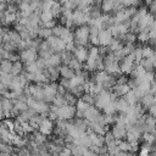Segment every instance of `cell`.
<instances>
[{
    "mask_svg": "<svg viewBox=\"0 0 156 156\" xmlns=\"http://www.w3.org/2000/svg\"><path fill=\"white\" fill-rule=\"evenodd\" d=\"M76 115V106L73 105H63L57 107V119L69 121Z\"/></svg>",
    "mask_w": 156,
    "mask_h": 156,
    "instance_id": "6da1fadb",
    "label": "cell"
},
{
    "mask_svg": "<svg viewBox=\"0 0 156 156\" xmlns=\"http://www.w3.org/2000/svg\"><path fill=\"white\" fill-rule=\"evenodd\" d=\"M20 61L22 63H30V62H34L38 57V50L37 49H33V48H28V49H24V50H21L20 51Z\"/></svg>",
    "mask_w": 156,
    "mask_h": 156,
    "instance_id": "7a4b0ae2",
    "label": "cell"
},
{
    "mask_svg": "<svg viewBox=\"0 0 156 156\" xmlns=\"http://www.w3.org/2000/svg\"><path fill=\"white\" fill-rule=\"evenodd\" d=\"M38 130H39L41 134H44V135H50V134H52V130H54V121L49 119L48 117H44L43 121H41V123L39 124Z\"/></svg>",
    "mask_w": 156,
    "mask_h": 156,
    "instance_id": "3957f363",
    "label": "cell"
},
{
    "mask_svg": "<svg viewBox=\"0 0 156 156\" xmlns=\"http://www.w3.org/2000/svg\"><path fill=\"white\" fill-rule=\"evenodd\" d=\"M99 115H100V110H99L98 107L90 105V106L83 112V118H84L85 121H88V123H89V122L96 121L98 117H99Z\"/></svg>",
    "mask_w": 156,
    "mask_h": 156,
    "instance_id": "277c9868",
    "label": "cell"
},
{
    "mask_svg": "<svg viewBox=\"0 0 156 156\" xmlns=\"http://www.w3.org/2000/svg\"><path fill=\"white\" fill-rule=\"evenodd\" d=\"M72 54L82 63H84L87 61V58H88V49H87V46H74Z\"/></svg>",
    "mask_w": 156,
    "mask_h": 156,
    "instance_id": "5b68a950",
    "label": "cell"
},
{
    "mask_svg": "<svg viewBox=\"0 0 156 156\" xmlns=\"http://www.w3.org/2000/svg\"><path fill=\"white\" fill-rule=\"evenodd\" d=\"M110 132L112 133V135H113V138L116 140H122V139H124L126 132H127L126 130V124H117V123H115Z\"/></svg>",
    "mask_w": 156,
    "mask_h": 156,
    "instance_id": "8992f818",
    "label": "cell"
},
{
    "mask_svg": "<svg viewBox=\"0 0 156 156\" xmlns=\"http://www.w3.org/2000/svg\"><path fill=\"white\" fill-rule=\"evenodd\" d=\"M98 38H99V45L101 46H108L111 39H112V35L110 33V29H100L99 30V34H98Z\"/></svg>",
    "mask_w": 156,
    "mask_h": 156,
    "instance_id": "52a82bcc",
    "label": "cell"
},
{
    "mask_svg": "<svg viewBox=\"0 0 156 156\" xmlns=\"http://www.w3.org/2000/svg\"><path fill=\"white\" fill-rule=\"evenodd\" d=\"M61 65V56L57 52H52L48 58H45V66H52V67H57Z\"/></svg>",
    "mask_w": 156,
    "mask_h": 156,
    "instance_id": "ba28073f",
    "label": "cell"
},
{
    "mask_svg": "<svg viewBox=\"0 0 156 156\" xmlns=\"http://www.w3.org/2000/svg\"><path fill=\"white\" fill-rule=\"evenodd\" d=\"M139 104L143 106V108H144V110H145V108H147L150 105L155 104V95H152V94H150V93H147V94L143 95V96L139 99Z\"/></svg>",
    "mask_w": 156,
    "mask_h": 156,
    "instance_id": "9c48e42d",
    "label": "cell"
},
{
    "mask_svg": "<svg viewBox=\"0 0 156 156\" xmlns=\"http://www.w3.org/2000/svg\"><path fill=\"white\" fill-rule=\"evenodd\" d=\"M1 106H2V112H4V117L10 118V112L13 107V104L10 99L6 98H1Z\"/></svg>",
    "mask_w": 156,
    "mask_h": 156,
    "instance_id": "30bf717a",
    "label": "cell"
},
{
    "mask_svg": "<svg viewBox=\"0 0 156 156\" xmlns=\"http://www.w3.org/2000/svg\"><path fill=\"white\" fill-rule=\"evenodd\" d=\"M58 72H60V76H61L62 78H65V79H71V78L76 74L74 71H73L72 68H69L67 65L60 66V67H58Z\"/></svg>",
    "mask_w": 156,
    "mask_h": 156,
    "instance_id": "8fae6325",
    "label": "cell"
},
{
    "mask_svg": "<svg viewBox=\"0 0 156 156\" xmlns=\"http://www.w3.org/2000/svg\"><path fill=\"white\" fill-rule=\"evenodd\" d=\"M113 104H115L116 111H118V112H123V113H126L127 110H128V107H129V105L127 104V101H126L122 96H121L119 99L117 98V99L113 101Z\"/></svg>",
    "mask_w": 156,
    "mask_h": 156,
    "instance_id": "7c38bea8",
    "label": "cell"
},
{
    "mask_svg": "<svg viewBox=\"0 0 156 156\" xmlns=\"http://www.w3.org/2000/svg\"><path fill=\"white\" fill-rule=\"evenodd\" d=\"M113 5H115V0H102L101 5H100V10L102 13H111L113 10Z\"/></svg>",
    "mask_w": 156,
    "mask_h": 156,
    "instance_id": "4fadbf2b",
    "label": "cell"
},
{
    "mask_svg": "<svg viewBox=\"0 0 156 156\" xmlns=\"http://www.w3.org/2000/svg\"><path fill=\"white\" fill-rule=\"evenodd\" d=\"M43 118H44V117H43L40 113H35L34 116H32V117L29 118L28 123L30 124V127H32L34 130H38V128H39V124L41 123Z\"/></svg>",
    "mask_w": 156,
    "mask_h": 156,
    "instance_id": "5bb4252c",
    "label": "cell"
},
{
    "mask_svg": "<svg viewBox=\"0 0 156 156\" xmlns=\"http://www.w3.org/2000/svg\"><path fill=\"white\" fill-rule=\"evenodd\" d=\"M22 71H23V63H22L20 60L12 62L11 71H10V73H11L12 76H18L20 73H22Z\"/></svg>",
    "mask_w": 156,
    "mask_h": 156,
    "instance_id": "9a60e30c",
    "label": "cell"
},
{
    "mask_svg": "<svg viewBox=\"0 0 156 156\" xmlns=\"http://www.w3.org/2000/svg\"><path fill=\"white\" fill-rule=\"evenodd\" d=\"M139 65H140L146 72H152L154 66H155V62L151 61L150 58H141L140 62H139Z\"/></svg>",
    "mask_w": 156,
    "mask_h": 156,
    "instance_id": "2e32d148",
    "label": "cell"
},
{
    "mask_svg": "<svg viewBox=\"0 0 156 156\" xmlns=\"http://www.w3.org/2000/svg\"><path fill=\"white\" fill-rule=\"evenodd\" d=\"M122 98L127 101V104H128V105H134V104H136V102L139 101V99L135 96V94H134V91H133V90H129V91H128L126 95H123Z\"/></svg>",
    "mask_w": 156,
    "mask_h": 156,
    "instance_id": "e0dca14e",
    "label": "cell"
},
{
    "mask_svg": "<svg viewBox=\"0 0 156 156\" xmlns=\"http://www.w3.org/2000/svg\"><path fill=\"white\" fill-rule=\"evenodd\" d=\"M50 11H51L54 18H57V17L61 15V12H62V5H61L58 1H54V4H52V6H51Z\"/></svg>",
    "mask_w": 156,
    "mask_h": 156,
    "instance_id": "ac0fdd59",
    "label": "cell"
},
{
    "mask_svg": "<svg viewBox=\"0 0 156 156\" xmlns=\"http://www.w3.org/2000/svg\"><path fill=\"white\" fill-rule=\"evenodd\" d=\"M141 55H143V58H149L152 55H155V51L150 45L145 44V45L141 46Z\"/></svg>",
    "mask_w": 156,
    "mask_h": 156,
    "instance_id": "d6986e66",
    "label": "cell"
},
{
    "mask_svg": "<svg viewBox=\"0 0 156 156\" xmlns=\"http://www.w3.org/2000/svg\"><path fill=\"white\" fill-rule=\"evenodd\" d=\"M69 68H72L74 72H77V71H80L82 68H83V63L82 62H79L76 57H73V58H71V61L68 62V65H67Z\"/></svg>",
    "mask_w": 156,
    "mask_h": 156,
    "instance_id": "ffe728a7",
    "label": "cell"
},
{
    "mask_svg": "<svg viewBox=\"0 0 156 156\" xmlns=\"http://www.w3.org/2000/svg\"><path fill=\"white\" fill-rule=\"evenodd\" d=\"M12 78H13V76L11 73H2L1 72V74H0V83H2L7 88L10 85V83L12 82Z\"/></svg>",
    "mask_w": 156,
    "mask_h": 156,
    "instance_id": "44dd1931",
    "label": "cell"
},
{
    "mask_svg": "<svg viewBox=\"0 0 156 156\" xmlns=\"http://www.w3.org/2000/svg\"><path fill=\"white\" fill-rule=\"evenodd\" d=\"M11 66H12V62L11 61H9V60H1L0 61V72H2V73H10Z\"/></svg>",
    "mask_w": 156,
    "mask_h": 156,
    "instance_id": "7402d4cb",
    "label": "cell"
},
{
    "mask_svg": "<svg viewBox=\"0 0 156 156\" xmlns=\"http://www.w3.org/2000/svg\"><path fill=\"white\" fill-rule=\"evenodd\" d=\"M63 98H65V102H66V105H76V102H77V98L72 94V93H69V91H66L65 94H63Z\"/></svg>",
    "mask_w": 156,
    "mask_h": 156,
    "instance_id": "603a6c76",
    "label": "cell"
},
{
    "mask_svg": "<svg viewBox=\"0 0 156 156\" xmlns=\"http://www.w3.org/2000/svg\"><path fill=\"white\" fill-rule=\"evenodd\" d=\"M39 20H40V22L44 23V22H48V21H50V20H54V16H52V13H51L50 10H45V11H41V12H40Z\"/></svg>",
    "mask_w": 156,
    "mask_h": 156,
    "instance_id": "cb8c5ba5",
    "label": "cell"
},
{
    "mask_svg": "<svg viewBox=\"0 0 156 156\" xmlns=\"http://www.w3.org/2000/svg\"><path fill=\"white\" fill-rule=\"evenodd\" d=\"M7 35H9L10 41L15 43L16 45H18V44H20V41L22 40V39H21V37H20V34H18L16 30H9V32H7Z\"/></svg>",
    "mask_w": 156,
    "mask_h": 156,
    "instance_id": "d4e9b609",
    "label": "cell"
},
{
    "mask_svg": "<svg viewBox=\"0 0 156 156\" xmlns=\"http://www.w3.org/2000/svg\"><path fill=\"white\" fill-rule=\"evenodd\" d=\"M52 105L54 106H56V107H60V106H63V105H66V102H65V98H63V95H61V94H55V98L52 99Z\"/></svg>",
    "mask_w": 156,
    "mask_h": 156,
    "instance_id": "484cf974",
    "label": "cell"
},
{
    "mask_svg": "<svg viewBox=\"0 0 156 156\" xmlns=\"http://www.w3.org/2000/svg\"><path fill=\"white\" fill-rule=\"evenodd\" d=\"M136 41V34L128 30L126 34H123V44L124 43H135Z\"/></svg>",
    "mask_w": 156,
    "mask_h": 156,
    "instance_id": "4316f807",
    "label": "cell"
},
{
    "mask_svg": "<svg viewBox=\"0 0 156 156\" xmlns=\"http://www.w3.org/2000/svg\"><path fill=\"white\" fill-rule=\"evenodd\" d=\"M51 35V28H45V27H41V28H39V30H38V38H40V39H46L48 37H50Z\"/></svg>",
    "mask_w": 156,
    "mask_h": 156,
    "instance_id": "83f0119b",
    "label": "cell"
},
{
    "mask_svg": "<svg viewBox=\"0 0 156 156\" xmlns=\"http://www.w3.org/2000/svg\"><path fill=\"white\" fill-rule=\"evenodd\" d=\"M80 100H83V101L87 102L88 105H94L95 95H93V94H90V93H84V94L80 96Z\"/></svg>",
    "mask_w": 156,
    "mask_h": 156,
    "instance_id": "f1b7e54d",
    "label": "cell"
},
{
    "mask_svg": "<svg viewBox=\"0 0 156 156\" xmlns=\"http://www.w3.org/2000/svg\"><path fill=\"white\" fill-rule=\"evenodd\" d=\"M140 138H143V140L145 143H147V144H154L155 134L154 133H150V132H144V133H141V136Z\"/></svg>",
    "mask_w": 156,
    "mask_h": 156,
    "instance_id": "f546056e",
    "label": "cell"
},
{
    "mask_svg": "<svg viewBox=\"0 0 156 156\" xmlns=\"http://www.w3.org/2000/svg\"><path fill=\"white\" fill-rule=\"evenodd\" d=\"M136 40H138L140 44H147V40H149V35H147V32H144V30H140V32H138V35H136Z\"/></svg>",
    "mask_w": 156,
    "mask_h": 156,
    "instance_id": "4dcf8cb0",
    "label": "cell"
},
{
    "mask_svg": "<svg viewBox=\"0 0 156 156\" xmlns=\"http://www.w3.org/2000/svg\"><path fill=\"white\" fill-rule=\"evenodd\" d=\"M69 93H72L76 98H80L83 94H84V89H83V85H77V87H73L68 90Z\"/></svg>",
    "mask_w": 156,
    "mask_h": 156,
    "instance_id": "1f68e13d",
    "label": "cell"
},
{
    "mask_svg": "<svg viewBox=\"0 0 156 156\" xmlns=\"http://www.w3.org/2000/svg\"><path fill=\"white\" fill-rule=\"evenodd\" d=\"M102 111H104V113H106V115H113L115 112H117L113 101H110L107 105H105L104 108H102Z\"/></svg>",
    "mask_w": 156,
    "mask_h": 156,
    "instance_id": "d6a6232c",
    "label": "cell"
},
{
    "mask_svg": "<svg viewBox=\"0 0 156 156\" xmlns=\"http://www.w3.org/2000/svg\"><path fill=\"white\" fill-rule=\"evenodd\" d=\"M63 28H65V26L56 24V26H54V27L51 28V34H52V35H55V37H57V38H60V35L62 34Z\"/></svg>",
    "mask_w": 156,
    "mask_h": 156,
    "instance_id": "836d02e7",
    "label": "cell"
},
{
    "mask_svg": "<svg viewBox=\"0 0 156 156\" xmlns=\"http://www.w3.org/2000/svg\"><path fill=\"white\" fill-rule=\"evenodd\" d=\"M74 106H76V110H77V111H82V112H84V111H85L90 105H88L87 102H84L83 100H80V99H79V100H77V102H76V105H74Z\"/></svg>",
    "mask_w": 156,
    "mask_h": 156,
    "instance_id": "e575fe53",
    "label": "cell"
},
{
    "mask_svg": "<svg viewBox=\"0 0 156 156\" xmlns=\"http://www.w3.org/2000/svg\"><path fill=\"white\" fill-rule=\"evenodd\" d=\"M115 141V138H113V135H112V133L111 132H105V134H104V143L107 145V144H110V143H113Z\"/></svg>",
    "mask_w": 156,
    "mask_h": 156,
    "instance_id": "d590c367",
    "label": "cell"
},
{
    "mask_svg": "<svg viewBox=\"0 0 156 156\" xmlns=\"http://www.w3.org/2000/svg\"><path fill=\"white\" fill-rule=\"evenodd\" d=\"M128 143H129V146H130V152L135 154L139 150V141L138 140H133V141H128Z\"/></svg>",
    "mask_w": 156,
    "mask_h": 156,
    "instance_id": "8d00e7d4",
    "label": "cell"
},
{
    "mask_svg": "<svg viewBox=\"0 0 156 156\" xmlns=\"http://www.w3.org/2000/svg\"><path fill=\"white\" fill-rule=\"evenodd\" d=\"M6 11H9V12H18V5H16L15 2H9L7 5H6Z\"/></svg>",
    "mask_w": 156,
    "mask_h": 156,
    "instance_id": "74e56055",
    "label": "cell"
},
{
    "mask_svg": "<svg viewBox=\"0 0 156 156\" xmlns=\"http://www.w3.org/2000/svg\"><path fill=\"white\" fill-rule=\"evenodd\" d=\"M60 85H62L67 91L69 90V88H71V85H69V79H65V78H62L61 80H60V83H58Z\"/></svg>",
    "mask_w": 156,
    "mask_h": 156,
    "instance_id": "f35d334b",
    "label": "cell"
},
{
    "mask_svg": "<svg viewBox=\"0 0 156 156\" xmlns=\"http://www.w3.org/2000/svg\"><path fill=\"white\" fill-rule=\"evenodd\" d=\"M146 110H147V115H150V116L155 117V113H156V105H155V104L150 105V106H149Z\"/></svg>",
    "mask_w": 156,
    "mask_h": 156,
    "instance_id": "ab89813d",
    "label": "cell"
},
{
    "mask_svg": "<svg viewBox=\"0 0 156 156\" xmlns=\"http://www.w3.org/2000/svg\"><path fill=\"white\" fill-rule=\"evenodd\" d=\"M54 26H56V20H55V18L43 23V27H45V28H52Z\"/></svg>",
    "mask_w": 156,
    "mask_h": 156,
    "instance_id": "60d3db41",
    "label": "cell"
},
{
    "mask_svg": "<svg viewBox=\"0 0 156 156\" xmlns=\"http://www.w3.org/2000/svg\"><path fill=\"white\" fill-rule=\"evenodd\" d=\"M6 10V2H0V13H2Z\"/></svg>",
    "mask_w": 156,
    "mask_h": 156,
    "instance_id": "b9f144b4",
    "label": "cell"
},
{
    "mask_svg": "<svg viewBox=\"0 0 156 156\" xmlns=\"http://www.w3.org/2000/svg\"><path fill=\"white\" fill-rule=\"evenodd\" d=\"M0 156H11V154H9V152H0Z\"/></svg>",
    "mask_w": 156,
    "mask_h": 156,
    "instance_id": "7bdbcfd3",
    "label": "cell"
},
{
    "mask_svg": "<svg viewBox=\"0 0 156 156\" xmlns=\"http://www.w3.org/2000/svg\"><path fill=\"white\" fill-rule=\"evenodd\" d=\"M144 1H145V4H146V6H147V5H149V4H150V2L152 1V0H144Z\"/></svg>",
    "mask_w": 156,
    "mask_h": 156,
    "instance_id": "ee69618b",
    "label": "cell"
},
{
    "mask_svg": "<svg viewBox=\"0 0 156 156\" xmlns=\"http://www.w3.org/2000/svg\"><path fill=\"white\" fill-rule=\"evenodd\" d=\"M130 156H138V155H135V154H132V155H130Z\"/></svg>",
    "mask_w": 156,
    "mask_h": 156,
    "instance_id": "f6af8a7d",
    "label": "cell"
},
{
    "mask_svg": "<svg viewBox=\"0 0 156 156\" xmlns=\"http://www.w3.org/2000/svg\"><path fill=\"white\" fill-rule=\"evenodd\" d=\"M0 2H6V1L5 0H0Z\"/></svg>",
    "mask_w": 156,
    "mask_h": 156,
    "instance_id": "bcb514c9",
    "label": "cell"
}]
</instances>
